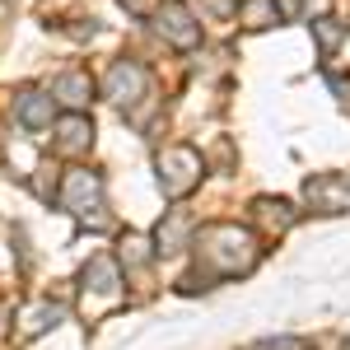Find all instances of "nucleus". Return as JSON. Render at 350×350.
I'll list each match as a JSON object with an SVG mask.
<instances>
[{
	"instance_id": "7ed1b4c3",
	"label": "nucleus",
	"mask_w": 350,
	"mask_h": 350,
	"mask_svg": "<svg viewBox=\"0 0 350 350\" xmlns=\"http://www.w3.org/2000/svg\"><path fill=\"white\" fill-rule=\"evenodd\" d=\"M61 206L70 211V215H98L103 211V183H98V173H89V168H70L66 173V187H61Z\"/></svg>"
},
{
	"instance_id": "dca6fc26",
	"label": "nucleus",
	"mask_w": 350,
	"mask_h": 350,
	"mask_svg": "<svg viewBox=\"0 0 350 350\" xmlns=\"http://www.w3.org/2000/svg\"><path fill=\"white\" fill-rule=\"evenodd\" d=\"M346 350H350V341H346Z\"/></svg>"
},
{
	"instance_id": "f257e3e1",
	"label": "nucleus",
	"mask_w": 350,
	"mask_h": 350,
	"mask_svg": "<svg viewBox=\"0 0 350 350\" xmlns=\"http://www.w3.org/2000/svg\"><path fill=\"white\" fill-rule=\"evenodd\" d=\"M196 257L211 275H239L257 262V243H252V234H243L239 224H211L196 239Z\"/></svg>"
},
{
	"instance_id": "ddd939ff",
	"label": "nucleus",
	"mask_w": 350,
	"mask_h": 350,
	"mask_svg": "<svg viewBox=\"0 0 350 350\" xmlns=\"http://www.w3.org/2000/svg\"><path fill=\"white\" fill-rule=\"evenodd\" d=\"M61 323V308L56 304H42V308H33L24 318V336H38V332H47V327H56Z\"/></svg>"
},
{
	"instance_id": "39448f33",
	"label": "nucleus",
	"mask_w": 350,
	"mask_h": 350,
	"mask_svg": "<svg viewBox=\"0 0 350 350\" xmlns=\"http://www.w3.org/2000/svg\"><path fill=\"white\" fill-rule=\"evenodd\" d=\"M154 24H159V33L173 42V47H196V42H201V24L191 19L187 5H159Z\"/></svg>"
},
{
	"instance_id": "9d476101",
	"label": "nucleus",
	"mask_w": 350,
	"mask_h": 350,
	"mask_svg": "<svg viewBox=\"0 0 350 350\" xmlns=\"http://www.w3.org/2000/svg\"><path fill=\"white\" fill-rule=\"evenodd\" d=\"M117 262L112 257H94L89 267H84V290H98V295H117Z\"/></svg>"
},
{
	"instance_id": "2eb2a0df",
	"label": "nucleus",
	"mask_w": 350,
	"mask_h": 350,
	"mask_svg": "<svg viewBox=\"0 0 350 350\" xmlns=\"http://www.w3.org/2000/svg\"><path fill=\"white\" fill-rule=\"evenodd\" d=\"M257 350H308L304 341H295V336H280V341H262Z\"/></svg>"
},
{
	"instance_id": "4468645a",
	"label": "nucleus",
	"mask_w": 350,
	"mask_h": 350,
	"mask_svg": "<svg viewBox=\"0 0 350 350\" xmlns=\"http://www.w3.org/2000/svg\"><path fill=\"white\" fill-rule=\"evenodd\" d=\"M313 33H318V42H323V52H327V56L336 52V42L346 38V28L336 24V19H327V14H323V19H313Z\"/></svg>"
},
{
	"instance_id": "1a4fd4ad",
	"label": "nucleus",
	"mask_w": 350,
	"mask_h": 350,
	"mask_svg": "<svg viewBox=\"0 0 350 350\" xmlns=\"http://www.w3.org/2000/svg\"><path fill=\"white\" fill-rule=\"evenodd\" d=\"M56 131H61V140H56V150H66V154H80L84 145L94 140V122H89L84 112H70V117H66V122H61Z\"/></svg>"
},
{
	"instance_id": "f8f14e48",
	"label": "nucleus",
	"mask_w": 350,
	"mask_h": 350,
	"mask_svg": "<svg viewBox=\"0 0 350 350\" xmlns=\"http://www.w3.org/2000/svg\"><path fill=\"white\" fill-rule=\"evenodd\" d=\"M252 211H257V219H262V224H267V229H275V234H280V229H290V224H295V211H290V206H285V201H271V196H262V201H257V206H252Z\"/></svg>"
},
{
	"instance_id": "20e7f679",
	"label": "nucleus",
	"mask_w": 350,
	"mask_h": 350,
	"mask_svg": "<svg viewBox=\"0 0 350 350\" xmlns=\"http://www.w3.org/2000/svg\"><path fill=\"white\" fill-rule=\"evenodd\" d=\"M103 89H108L112 103L131 108V103H140V98L150 94V70H145L140 61H117L108 70V80H103Z\"/></svg>"
},
{
	"instance_id": "423d86ee",
	"label": "nucleus",
	"mask_w": 350,
	"mask_h": 350,
	"mask_svg": "<svg viewBox=\"0 0 350 350\" xmlns=\"http://www.w3.org/2000/svg\"><path fill=\"white\" fill-rule=\"evenodd\" d=\"M14 117L24 122L28 131H47L56 117V98L52 94H42V89H24L19 98H14Z\"/></svg>"
},
{
	"instance_id": "0eeeda50",
	"label": "nucleus",
	"mask_w": 350,
	"mask_h": 350,
	"mask_svg": "<svg viewBox=\"0 0 350 350\" xmlns=\"http://www.w3.org/2000/svg\"><path fill=\"white\" fill-rule=\"evenodd\" d=\"M308 201L318 211H346L350 206V178H308Z\"/></svg>"
},
{
	"instance_id": "6e6552de",
	"label": "nucleus",
	"mask_w": 350,
	"mask_h": 350,
	"mask_svg": "<svg viewBox=\"0 0 350 350\" xmlns=\"http://www.w3.org/2000/svg\"><path fill=\"white\" fill-rule=\"evenodd\" d=\"M89 94H94V80H89L84 70H66V75L52 80V98H61L70 112H80L84 103H89Z\"/></svg>"
},
{
	"instance_id": "f03ea898",
	"label": "nucleus",
	"mask_w": 350,
	"mask_h": 350,
	"mask_svg": "<svg viewBox=\"0 0 350 350\" xmlns=\"http://www.w3.org/2000/svg\"><path fill=\"white\" fill-rule=\"evenodd\" d=\"M201 183V154L187 150V145H173L159 154V187L168 196H187L191 187Z\"/></svg>"
},
{
	"instance_id": "9b49d317",
	"label": "nucleus",
	"mask_w": 350,
	"mask_h": 350,
	"mask_svg": "<svg viewBox=\"0 0 350 350\" xmlns=\"http://www.w3.org/2000/svg\"><path fill=\"white\" fill-rule=\"evenodd\" d=\"M239 19H243L247 28L280 24V5H275V0H243V5H239Z\"/></svg>"
}]
</instances>
